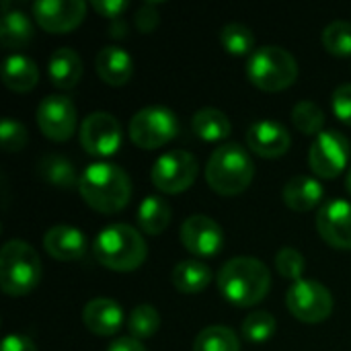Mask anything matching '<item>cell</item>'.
I'll use <instances>...</instances> for the list:
<instances>
[{
    "label": "cell",
    "mask_w": 351,
    "mask_h": 351,
    "mask_svg": "<svg viewBox=\"0 0 351 351\" xmlns=\"http://www.w3.org/2000/svg\"><path fill=\"white\" fill-rule=\"evenodd\" d=\"M220 294L237 306H255L271 288L269 267L257 257L239 255L226 261L218 271Z\"/></svg>",
    "instance_id": "cell-1"
},
{
    "label": "cell",
    "mask_w": 351,
    "mask_h": 351,
    "mask_svg": "<svg viewBox=\"0 0 351 351\" xmlns=\"http://www.w3.org/2000/svg\"><path fill=\"white\" fill-rule=\"evenodd\" d=\"M78 191L93 210L115 214L130 204L132 181L128 173L113 162H93L84 169Z\"/></svg>",
    "instance_id": "cell-2"
},
{
    "label": "cell",
    "mask_w": 351,
    "mask_h": 351,
    "mask_svg": "<svg viewBox=\"0 0 351 351\" xmlns=\"http://www.w3.org/2000/svg\"><path fill=\"white\" fill-rule=\"evenodd\" d=\"M255 165L249 152L237 142L220 144L210 154L206 165V181L220 195L243 193L251 185Z\"/></svg>",
    "instance_id": "cell-3"
},
{
    "label": "cell",
    "mask_w": 351,
    "mask_h": 351,
    "mask_svg": "<svg viewBox=\"0 0 351 351\" xmlns=\"http://www.w3.org/2000/svg\"><path fill=\"white\" fill-rule=\"evenodd\" d=\"M93 253L107 269L132 271L144 263L148 249L144 237L130 224H109L97 234Z\"/></svg>",
    "instance_id": "cell-4"
},
{
    "label": "cell",
    "mask_w": 351,
    "mask_h": 351,
    "mask_svg": "<svg viewBox=\"0 0 351 351\" xmlns=\"http://www.w3.org/2000/svg\"><path fill=\"white\" fill-rule=\"evenodd\" d=\"M41 280V259L37 251L19 239L8 241L0 251V288L8 296L29 294Z\"/></svg>",
    "instance_id": "cell-5"
},
{
    "label": "cell",
    "mask_w": 351,
    "mask_h": 351,
    "mask_svg": "<svg viewBox=\"0 0 351 351\" xmlns=\"http://www.w3.org/2000/svg\"><path fill=\"white\" fill-rule=\"evenodd\" d=\"M247 78L261 90L278 93L292 86L298 78L296 58L278 45H263L247 60Z\"/></svg>",
    "instance_id": "cell-6"
},
{
    "label": "cell",
    "mask_w": 351,
    "mask_h": 351,
    "mask_svg": "<svg viewBox=\"0 0 351 351\" xmlns=\"http://www.w3.org/2000/svg\"><path fill=\"white\" fill-rule=\"evenodd\" d=\"M179 134L177 115L162 105H148L130 119V138L138 148L154 150Z\"/></svg>",
    "instance_id": "cell-7"
},
{
    "label": "cell",
    "mask_w": 351,
    "mask_h": 351,
    "mask_svg": "<svg viewBox=\"0 0 351 351\" xmlns=\"http://www.w3.org/2000/svg\"><path fill=\"white\" fill-rule=\"evenodd\" d=\"M286 306L302 323H323L333 313V296L317 280H298L286 294Z\"/></svg>",
    "instance_id": "cell-8"
},
{
    "label": "cell",
    "mask_w": 351,
    "mask_h": 351,
    "mask_svg": "<svg viewBox=\"0 0 351 351\" xmlns=\"http://www.w3.org/2000/svg\"><path fill=\"white\" fill-rule=\"evenodd\" d=\"M350 150V140L346 134L339 130H325L311 144L308 167L321 179H335L346 171Z\"/></svg>",
    "instance_id": "cell-9"
},
{
    "label": "cell",
    "mask_w": 351,
    "mask_h": 351,
    "mask_svg": "<svg viewBox=\"0 0 351 351\" xmlns=\"http://www.w3.org/2000/svg\"><path fill=\"white\" fill-rule=\"evenodd\" d=\"M197 158L187 150H169L156 158L150 179L162 193H181L189 189L197 177Z\"/></svg>",
    "instance_id": "cell-10"
},
{
    "label": "cell",
    "mask_w": 351,
    "mask_h": 351,
    "mask_svg": "<svg viewBox=\"0 0 351 351\" xmlns=\"http://www.w3.org/2000/svg\"><path fill=\"white\" fill-rule=\"evenodd\" d=\"M80 144L93 156H111L121 146V125L107 111H93L82 119Z\"/></svg>",
    "instance_id": "cell-11"
},
{
    "label": "cell",
    "mask_w": 351,
    "mask_h": 351,
    "mask_svg": "<svg viewBox=\"0 0 351 351\" xmlns=\"http://www.w3.org/2000/svg\"><path fill=\"white\" fill-rule=\"evenodd\" d=\"M76 107L68 97L49 95L37 107V123L45 138L64 142L76 132Z\"/></svg>",
    "instance_id": "cell-12"
},
{
    "label": "cell",
    "mask_w": 351,
    "mask_h": 351,
    "mask_svg": "<svg viewBox=\"0 0 351 351\" xmlns=\"http://www.w3.org/2000/svg\"><path fill=\"white\" fill-rule=\"evenodd\" d=\"M179 237L183 247L197 257H212L220 253L224 245V232L220 224L204 214H191L185 218Z\"/></svg>",
    "instance_id": "cell-13"
},
{
    "label": "cell",
    "mask_w": 351,
    "mask_h": 351,
    "mask_svg": "<svg viewBox=\"0 0 351 351\" xmlns=\"http://www.w3.org/2000/svg\"><path fill=\"white\" fill-rule=\"evenodd\" d=\"M33 16L41 29L49 33H66L84 21L86 4L82 0H37L33 4Z\"/></svg>",
    "instance_id": "cell-14"
},
{
    "label": "cell",
    "mask_w": 351,
    "mask_h": 351,
    "mask_svg": "<svg viewBox=\"0 0 351 351\" xmlns=\"http://www.w3.org/2000/svg\"><path fill=\"white\" fill-rule=\"evenodd\" d=\"M317 230L335 249L351 251V204L346 199L327 202L317 214Z\"/></svg>",
    "instance_id": "cell-15"
},
{
    "label": "cell",
    "mask_w": 351,
    "mask_h": 351,
    "mask_svg": "<svg viewBox=\"0 0 351 351\" xmlns=\"http://www.w3.org/2000/svg\"><path fill=\"white\" fill-rule=\"evenodd\" d=\"M290 144H292V136L288 128L274 119H259L247 132V146L263 158L284 156Z\"/></svg>",
    "instance_id": "cell-16"
},
{
    "label": "cell",
    "mask_w": 351,
    "mask_h": 351,
    "mask_svg": "<svg viewBox=\"0 0 351 351\" xmlns=\"http://www.w3.org/2000/svg\"><path fill=\"white\" fill-rule=\"evenodd\" d=\"M82 323L90 333L99 337H111L123 325V311L111 298H93L82 311Z\"/></svg>",
    "instance_id": "cell-17"
},
{
    "label": "cell",
    "mask_w": 351,
    "mask_h": 351,
    "mask_svg": "<svg viewBox=\"0 0 351 351\" xmlns=\"http://www.w3.org/2000/svg\"><path fill=\"white\" fill-rule=\"evenodd\" d=\"M43 247L58 261H76L86 253V237L76 226L58 224L43 234Z\"/></svg>",
    "instance_id": "cell-18"
},
{
    "label": "cell",
    "mask_w": 351,
    "mask_h": 351,
    "mask_svg": "<svg viewBox=\"0 0 351 351\" xmlns=\"http://www.w3.org/2000/svg\"><path fill=\"white\" fill-rule=\"evenodd\" d=\"M97 74L103 82L111 84V86H121L125 84L132 74H134V60L132 56L119 47V45H105L99 49L97 58Z\"/></svg>",
    "instance_id": "cell-19"
},
{
    "label": "cell",
    "mask_w": 351,
    "mask_h": 351,
    "mask_svg": "<svg viewBox=\"0 0 351 351\" xmlns=\"http://www.w3.org/2000/svg\"><path fill=\"white\" fill-rule=\"evenodd\" d=\"M82 60L80 56L70 49V47H58L51 56H49V62H47V76L51 80V84L56 88H62V90H68V88H74L80 78H82Z\"/></svg>",
    "instance_id": "cell-20"
},
{
    "label": "cell",
    "mask_w": 351,
    "mask_h": 351,
    "mask_svg": "<svg viewBox=\"0 0 351 351\" xmlns=\"http://www.w3.org/2000/svg\"><path fill=\"white\" fill-rule=\"evenodd\" d=\"M325 187L308 175H296L284 185V202L294 212H311L321 204Z\"/></svg>",
    "instance_id": "cell-21"
},
{
    "label": "cell",
    "mask_w": 351,
    "mask_h": 351,
    "mask_svg": "<svg viewBox=\"0 0 351 351\" xmlns=\"http://www.w3.org/2000/svg\"><path fill=\"white\" fill-rule=\"evenodd\" d=\"M2 80L6 88L16 90V93H27L31 90L37 80H39V70L35 60L23 53H10L6 56L2 64Z\"/></svg>",
    "instance_id": "cell-22"
},
{
    "label": "cell",
    "mask_w": 351,
    "mask_h": 351,
    "mask_svg": "<svg viewBox=\"0 0 351 351\" xmlns=\"http://www.w3.org/2000/svg\"><path fill=\"white\" fill-rule=\"evenodd\" d=\"M212 282V269L197 259L179 261L173 269V284L183 294L204 292Z\"/></svg>",
    "instance_id": "cell-23"
},
{
    "label": "cell",
    "mask_w": 351,
    "mask_h": 351,
    "mask_svg": "<svg viewBox=\"0 0 351 351\" xmlns=\"http://www.w3.org/2000/svg\"><path fill=\"white\" fill-rule=\"evenodd\" d=\"M191 130L195 132V136H199L206 142H218L230 136L232 125L224 111L214 109V107H204L193 113Z\"/></svg>",
    "instance_id": "cell-24"
},
{
    "label": "cell",
    "mask_w": 351,
    "mask_h": 351,
    "mask_svg": "<svg viewBox=\"0 0 351 351\" xmlns=\"http://www.w3.org/2000/svg\"><path fill=\"white\" fill-rule=\"evenodd\" d=\"M37 173H39L41 181H45L47 185H53V187H62V189H70V187L78 185V181H80L72 160H68L62 154H45L37 165Z\"/></svg>",
    "instance_id": "cell-25"
},
{
    "label": "cell",
    "mask_w": 351,
    "mask_h": 351,
    "mask_svg": "<svg viewBox=\"0 0 351 351\" xmlns=\"http://www.w3.org/2000/svg\"><path fill=\"white\" fill-rule=\"evenodd\" d=\"M138 224L146 234H160L171 224V206L160 195H148L138 208Z\"/></svg>",
    "instance_id": "cell-26"
},
{
    "label": "cell",
    "mask_w": 351,
    "mask_h": 351,
    "mask_svg": "<svg viewBox=\"0 0 351 351\" xmlns=\"http://www.w3.org/2000/svg\"><path fill=\"white\" fill-rule=\"evenodd\" d=\"M33 39V25L23 10H8L2 14L0 41L8 49H21Z\"/></svg>",
    "instance_id": "cell-27"
},
{
    "label": "cell",
    "mask_w": 351,
    "mask_h": 351,
    "mask_svg": "<svg viewBox=\"0 0 351 351\" xmlns=\"http://www.w3.org/2000/svg\"><path fill=\"white\" fill-rule=\"evenodd\" d=\"M193 351H241V341L230 327L212 325L197 333Z\"/></svg>",
    "instance_id": "cell-28"
},
{
    "label": "cell",
    "mask_w": 351,
    "mask_h": 351,
    "mask_svg": "<svg viewBox=\"0 0 351 351\" xmlns=\"http://www.w3.org/2000/svg\"><path fill=\"white\" fill-rule=\"evenodd\" d=\"M292 121L304 136H319L325 132V111L315 101H300L292 109Z\"/></svg>",
    "instance_id": "cell-29"
},
{
    "label": "cell",
    "mask_w": 351,
    "mask_h": 351,
    "mask_svg": "<svg viewBox=\"0 0 351 351\" xmlns=\"http://www.w3.org/2000/svg\"><path fill=\"white\" fill-rule=\"evenodd\" d=\"M222 47L232 56H247L253 53L255 47V35L247 25L241 23H228L220 31Z\"/></svg>",
    "instance_id": "cell-30"
},
{
    "label": "cell",
    "mask_w": 351,
    "mask_h": 351,
    "mask_svg": "<svg viewBox=\"0 0 351 351\" xmlns=\"http://www.w3.org/2000/svg\"><path fill=\"white\" fill-rule=\"evenodd\" d=\"M128 329L134 339H148L160 329V315L150 304H140L132 311L128 319Z\"/></svg>",
    "instance_id": "cell-31"
},
{
    "label": "cell",
    "mask_w": 351,
    "mask_h": 351,
    "mask_svg": "<svg viewBox=\"0 0 351 351\" xmlns=\"http://www.w3.org/2000/svg\"><path fill=\"white\" fill-rule=\"evenodd\" d=\"M323 45L329 53L346 58L351 56V23L333 21L323 31Z\"/></svg>",
    "instance_id": "cell-32"
},
{
    "label": "cell",
    "mask_w": 351,
    "mask_h": 351,
    "mask_svg": "<svg viewBox=\"0 0 351 351\" xmlns=\"http://www.w3.org/2000/svg\"><path fill=\"white\" fill-rule=\"evenodd\" d=\"M276 333V319L267 311H255L243 321V335L251 343H263Z\"/></svg>",
    "instance_id": "cell-33"
},
{
    "label": "cell",
    "mask_w": 351,
    "mask_h": 351,
    "mask_svg": "<svg viewBox=\"0 0 351 351\" xmlns=\"http://www.w3.org/2000/svg\"><path fill=\"white\" fill-rule=\"evenodd\" d=\"M276 267H278L282 278L292 280V284H294V282L302 280V274L306 269V261H304V255L298 249L284 247L276 255Z\"/></svg>",
    "instance_id": "cell-34"
},
{
    "label": "cell",
    "mask_w": 351,
    "mask_h": 351,
    "mask_svg": "<svg viewBox=\"0 0 351 351\" xmlns=\"http://www.w3.org/2000/svg\"><path fill=\"white\" fill-rule=\"evenodd\" d=\"M0 140H2V148L6 152H19L27 146L29 142V134L27 128L16 121V119H2L0 123Z\"/></svg>",
    "instance_id": "cell-35"
},
{
    "label": "cell",
    "mask_w": 351,
    "mask_h": 351,
    "mask_svg": "<svg viewBox=\"0 0 351 351\" xmlns=\"http://www.w3.org/2000/svg\"><path fill=\"white\" fill-rule=\"evenodd\" d=\"M331 107H333V113L339 121H343L346 125H351V82L339 84L333 90Z\"/></svg>",
    "instance_id": "cell-36"
},
{
    "label": "cell",
    "mask_w": 351,
    "mask_h": 351,
    "mask_svg": "<svg viewBox=\"0 0 351 351\" xmlns=\"http://www.w3.org/2000/svg\"><path fill=\"white\" fill-rule=\"evenodd\" d=\"M158 8H156V2H144L138 10H136V16H134V23L138 27L140 33H152L158 25Z\"/></svg>",
    "instance_id": "cell-37"
},
{
    "label": "cell",
    "mask_w": 351,
    "mask_h": 351,
    "mask_svg": "<svg viewBox=\"0 0 351 351\" xmlns=\"http://www.w3.org/2000/svg\"><path fill=\"white\" fill-rule=\"evenodd\" d=\"M90 4L99 14H103L111 21H117L123 14V10L128 8L125 0H93Z\"/></svg>",
    "instance_id": "cell-38"
},
{
    "label": "cell",
    "mask_w": 351,
    "mask_h": 351,
    "mask_svg": "<svg viewBox=\"0 0 351 351\" xmlns=\"http://www.w3.org/2000/svg\"><path fill=\"white\" fill-rule=\"evenodd\" d=\"M2 351H37V348L29 337L19 335V333H10L2 341Z\"/></svg>",
    "instance_id": "cell-39"
},
{
    "label": "cell",
    "mask_w": 351,
    "mask_h": 351,
    "mask_svg": "<svg viewBox=\"0 0 351 351\" xmlns=\"http://www.w3.org/2000/svg\"><path fill=\"white\" fill-rule=\"evenodd\" d=\"M107 351H148V350L142 346V341H138V339H134V337L130 335V337H119V339H115V341L109 346V350Z\"/></svg>",
    "instance_id": "cell-40"
},
{
    "label": "cell",
    "mask_w": 351,
    "mask_h": 351,
    "mask_svg": "<svg viewBox=\"0 0 351 351\" xmlns=\"http://www.w3.org/2000/svg\"><path fill=\"white\" fill-rule=\"evenodd\" d=\"M111 35H113V37H123V35H125V25L121 23V19H117L115 25L111 27Z\"/></svg>",
    "instance_id": "cell-41"
},
{
    "label": "cell",
    "mask_w": 351,
    "mask_h": 351,
    "mask_svg": "<svg viewBox=\"0 0 351 351\" xmlns=\"http://www.w3.org/2000/svg\"><path fill=\"white\" fill-rule=\"evenodd\" d=\"M346 189H348V193L351 195V167L350 171H348V177H346Z\"/></svg>",
    "instance_id": "cell-42"
}]
</instances>
